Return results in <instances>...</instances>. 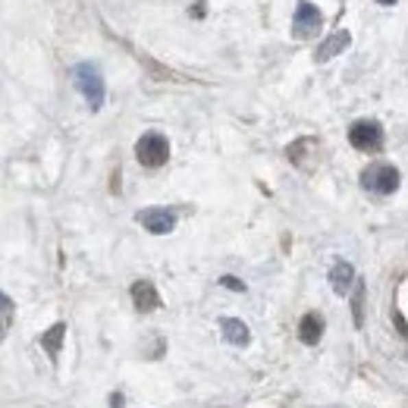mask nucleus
Segmentation results:
<instances>
[{"mask_svg": "<svg viewBox=\"0 0 408 408\" xmlns=\"http://www.w3.org/2000/svg\"><path fill=\"white\" fill-rule=\"evenodd\" d=\"M73 82H75V88L82 91V97L88 101L91 110H101V107H104V79H101L97 67L79 63V67L73 69Z\"/></svg>", "mask_w": 408, "mask_h": 408, "instance_id": "1", "label": "nucleus"}, {"mask_svg": "<svg viewBox=\"0 0 408 408\" xmlns=\"http://www.w3.org/2000/svg\"><path fill=\"white\" fill-rule=\"evenodd\" d=\"M135 157H139L141 167L157 170V167H163L167 157H170V145H167V139H163L160 132H145L135 141Z\"/></svg>", "mask_w": 408, "mask_h": 408, "instance_id": "2", "label": "nucleus"}, {"mask_svg": "<svg viewBox=\"0 0 408 408\" xmlns=\"http://www.w3.org/2000/svg\"><path fill=\"white\" fill-rule=\"evenodd\" d=\"M361 186L374 195H393L399 189V170L393 163H371L361 173Z\"/></svg>", "mask_w": 408, "mask_h": 408, "instance_id": "3", "label": "nucleus"}, {"mask_svg": "<svg viewBox=\"0 0 408 408\" xmlns=\"http://www.w3.org/2000/svg\"><path fill=\"white\" fill-rule=\"evenodd\" d=\"M349 141H352V148L374 154V151L383 148V126H380L377 119H358L349 129Z\"/></svg>", "mask_w": 408, "mask_h": 408, "instance_id": "4", "label": "nucleus"}, {"mask_svg": "<svg viewBox=\"0 0 408 408\" xmlns=\"http://www.w3.org/2000/svg\"><path fill=\"white\" fill-rule=\"evenodd\" d=\"M135 220L145 226L148 232H154V236H167V232H173V226H176V214L167 208H148V211H139V217Z\"/></svg>", "mask_w": 408, "mask_h": 408, "instance_id": "5", "label": "nucleus"}, {"mask_svg": "<svg viewBox=\"0 0 408 408\" xmlns=\"http://www.w3.org/2000/svg\"><path fill=\"white\" fill-rule=\"evenodd\" d=\"M317 29H320V10L314 7L311 0H302L296 10V19H292V32L298 38H311L317 35Z\"/></svg>", "mask_w": 408, "mask_h": 408, "instance_id": "6", "label": "nucleus"}, {"mask_svg": "<svg viewBox=\"0 0 408 408\" xmlns=\"http://www.w3.org/2000/svg\"><path fill=\"white\" fill-rule=\"evenodd\" d=\"M132 304H135V308H139L141 314L157 311V308H160V296H157L154 283H148V280H139V283H132Z\"/></svg>", "mask_w": 408, "mask_h": 408, "instance_id": "7", "label": "nucleus"}, {"mask_svg": "<svg viewBox=\"0 0 408 408\" xmlns=\"http://www.w3.org/2000/svg\"><path fill=\"white\" fill-rule=\"evenodd\" d=\"M220 330H223V339L230 342V346H248V342H252V330L239 317H223Z\"/></svg>", "mask_w": 408, "mask_h": 408, "instance_id": "8", "label": "nucleus"}, {"mask_svg": "<svg viewBox=\"0 0 408 408\" xmlns=\"http://www.w3.org/2000/svg\"><path fill=\"white\" fill-rule=\"evenodd\" d=\"M352 280H355V267H352L349 261H336L333 270H330V286H333L336 296H346Z\"/></svg>", "mask_w": 408, "mask_h": 408, "instance_id": "9", "label": "nucleus"}, {"mask_svg": "<svg viewBox=\"0 0 408 408\" xmlns=\"http://www.w3.org/2000/svg\"><path fill=\"white\" fill-rule=\"evenodd\" d=\"M320 333H324V320H320V314H304V317L298 320V339H302L304 346H317Z\"/></svg>", "mask_w": 408, "mask_h": 408, "instance_id": "10", "label": "nucleus"}, {"mask_svg": "<svg viewBox=\"0 0 408 408\" xmlns=\"http://www.w3.org/2000/svg\"><path fill=\"white\" fill-rule=\"evenodd\" d=\"M349 41H352V35H349L346 29H342V32H333V35H330V38L324 41V45L317 47V60L324 63V60L336 57L339 51H346V47H349Z\"/></svg>", "mask_w": 408, "mask_h": 408, "instance_id": "11", "label": "nucleus"}, {"mask_svg": "<svg viewBox=\"0 0 408 408\" xmlns=\"http://www.w3.org/2000/svg\"><path fill=\"white\" fill-rule=\"evenodd\" d=\"M63 336H67V324H53L47 333H41V346H45V352L51 355V361L60 358V342H63Z\"/></svg>", "mask_w": 408, "mask_h": 408, "instance_id": "12", "label": "nucleus"}, {"mask_svg": "<svg viewBox=\"0 0 408 408\" xmlns=\"http://www.w3.org/2000/svg\"><path fill=\"white\" fill-rule=\"evenodd\" d=\"M0 304H3V333H7L10 324H13V298H10V296H0Z\"/></svg>", "mask_w": 408, "mask_h": 408, "instance_id": "13", "label": "nucleus"}, {"mask_svg": "<svg viewBox=\"0 0 408 408\" xmlns=\"http://www.w3.org/2000/svg\"><path fill=\"white\" fill-rule=\"evenodd\" d=\"M361 296H364V283H355V324L361 326Z\"/></svg>", "mask_w": 408, "mask_h": 408, "instance_id": "14", "label": "nucleus"}, {"mask_svg": "<svg viewBox=\"0 0 408 408\" xmlns=\"http://www.w3.org/2000/svg\"><path fill=\"white\" fill-rule=\"evenodd\" d=\"M223 286H226V289H232V292H245V283L242 280H236V276H223Z\"/></svg>", "mask_w": 408, "mask_h": 408, "instance_id": "15", "label": "nucleus"}, {"mask_svg": "<svg viewBox=\"0 0 408 408\" xmlns=\"http://www.w3.org/2000/svg\"><path fill=\"white\" fill-rule=\"evenodd\" d=\"M110 405H113V408H123V399H119V393L110 396Z\"/></svg>", "mask_w": 408, "mask_h": 408, "instance_id": "16", "label": "nucleus"}, {"mask_svg": "<svg viewBox=\"0 0 408 408\" xmlns=\"http://www.w3.org/2000/svg\"><path fill=\"white\" fill-rule=\"evenodd\" d=\"M377 3H396V0H377Z\"/></svg>", "mask_w": 408, "mask_h": 408, "instance_id": "17", "label": "nucleus"}]
</instances>
